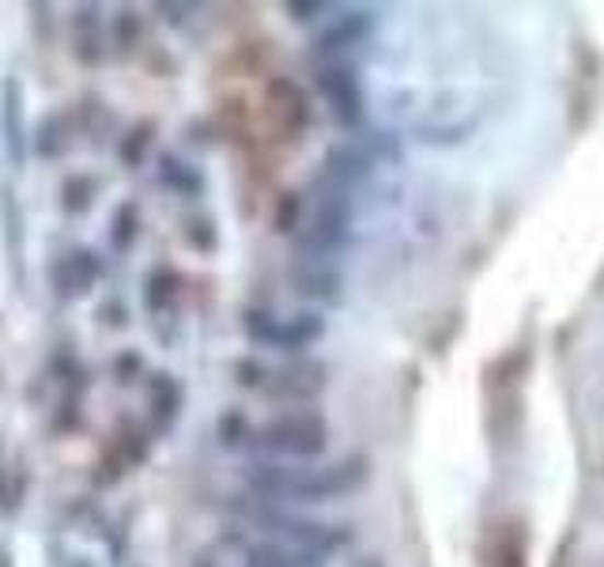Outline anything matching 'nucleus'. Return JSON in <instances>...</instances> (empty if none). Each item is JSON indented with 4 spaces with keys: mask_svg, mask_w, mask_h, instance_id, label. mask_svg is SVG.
<instances>
[{
    "mask_svg": "<svg viewBox=\"0 0 604 567\" xmlns=\"http://www.w3.org/2000/svg\"><path fill=\"white\" fill-rule=\"evenodd\" d=\"M249 496L272 499V504H325L356 491L367 481L363 458H344L337 465H306V462H254L242 470Z\"/></svg>",
    "mask_w": 604,
    "mask_h": 567,
    "instance_id": "1",
    "label": "nucleus"
},
{
    "mask_svg": "<svg viewBox=\"0 0 604 567\" xmlns=\"http://www.w3.org/2000/svg\"><path fill=\"white\" fill-rule=\"evenodd\" d=\"M226 511L239 514L249 526L272 533V537L291 541L295 548H306L314 556H329L344 548L351 541V533L344 526H325V522L310 519L302 511H291L288 504H272V499H257V496H231Z\"/></svg>",
    "mask_w": 604,
    "mask_h": 567,
    "instance_id": "2",
    "label": "nucleus"
},
{
    "mask_svg": "<svg viewBox=\"0 0 604 567\" xmlns=\"http://www.w3.org/2000/svg\"><path fill=\"white\" fill-rule=\"evenodd\" d=\"M249 450L265 458H288V462H314L329 447V424L314 408H291L272 420H265L262 428L249 431Z\"/></svg>",
    "mask_w": 604,
    "mask_h": 567,
    "instance_id": "3",
    "label": "nucleus"
},
{
    "mask_svg": "<svg viewBox=\"0 0 604 567\" xmlns=\"http://www.w3.org/2000/svg\"><path fill=\"white\" fill-rule=\"evenodd\" d=\"M351 235V201L348 189L322 182L314 197V212H310L306 228L295 235L299 262H333Z\"/></svg>",
    "mask_w": 604,
    "mask_h": 567,
    "instance_id": "4",
    "label": "nucleus"
},
{
    "mask_svg": "<svg viewBox=\"0 0 604 567\" xmlns=\"http://www.w3.org/2000/svg\"><path fill=\"white\" fill-rule=\"evenodd\" d=\"M317 91H322L325 106H329L333 121L344 125V129H356L363 121V88H359V77L351 65L344 61H329L317 69Z\"/></svg>",
    "mask_w": 604,
    "mask_h": 567,
    "instance_id": "5",
    "label": "nucleus"
},
{
    "mask_svg": "<svg viewBox=\"0 0 604 567\" xmlns=\"http://www.w3.org/2000/svg\"><path fill=\"white\" fill-rule=\"evenodd\" d=\"M325 374H329L325 363L299 356V360H288L265 374L262 394L272 397V402H314V397L325 394V382H329Z\"/></svg>",
    "mask_w": 604,
    "mask_h": 567,
    "instance_id": "6",
    "label": "nucleus"
},
{
    "mask_svg": "<svg viewBox=\"0 0 604 567\" xmlns=\"http://www.w3.org/2000/svg\"><path fill=\"white\" fill-rule=\"evenodd\" d=\"M223 545L234 548L246 567H322V556L306 553V548L280 545V541H254L242 530L223 533Z\"/></svg>",
    "mask_w": 604,
    "mask_h": 567,
    "instance_id": "7",
    "label": "nucleus"
},
{
    "mask_svg": "<svg viewBox=\"0 0 604 567\" xmlns=\"http://www.w3.org/2000/svg\"><path fill=\"white\" fill-rule=\"evenodd\" d=\"M291 288L310 303L333 306L344 299V277L333 262H295L291 265Z\"/></svg>",
    "mask_w": 604,
    "mask_h": 567,
    "instance_id": "8",
    "label": "nucleus"
},
{
    "mask_svg": "<svg viewBox=\"0 0 604 567\" xmlns=\"http://www.w3.org/2000/svg\"><path fill=\"white\" fill-rule=\"evenodd\" d=\"M103 277V262H98L95 250H76V254L61 257V262L54 265V288L61 291V296H83V291H91V284Z\"/></svg>",
    "mask_w": 604,
    "mask_h": 567,
    "instance_id": "9",
    "label": "nucleus"
},
{
    "mask_svg": "<svg viewBox=\"0 0 604 567\" xmlns=\"http://www.w3.org/2000/svg\"><path fill=\"white\" fill-rule=\"evenodd\" d=\"M322 337H325V319H322V314H317V311L291 314V319H283L280 352L291 356V360H299V356L306 352L310 345H317Z\"/></svg>",
    "mask_w": 604,
    "mask_h": 567,
    "instance_id": "10",
    "label": "nucleus"
},
{
    "mask_svg": "<svg viewBox=\"0 0 604 567\" xmlns=\"http://www.w3.org/2000/svg\"><path fill=\"white\" fill-rule=\"evenodd\" d=\"M72 46H76V57H80L83 65L103 61V20H98V8H91V4L76 8Z\"/></svg>",
    "mask_w": 604,
    "mask_h": 567,
    "instance_id": "11",
    "label": "nucleus"
},
{
    "mask_svg": "<svg viewBox=\"0 0 604 567\" xmlns=\"http://www.w3.org/2000/svg\"><path fill=\"white\" fill-rule=\"evenodd\" d=\"M367 31H371V15L367 12L340 15L333 27H325L322 35H317V54H340V49H348V46H359V42L367 38Z\"/></svg>",
    "mask_w": 604,
    "mask_h": 567,
    "instance_id": "12",
    "label": "nucleus"
},
{
    "mask_svg": "<svg viewBox=\"0 0 604 567\" xmlns=\"http://www.w3.org/2000/svg\"><path fill=\"white\" fill-rule=\"evenodd\" d=\"M151 408H155L159 431H166L182 413V386L174 374H151Z\"/></svg>",
    "mask_w": 604,
    "mask_h": 567,
    "instance_id": "13",
    "label": "nucleus"
},
{
    "mask_svg": "<svg viewBox=\"0 0 604 567\" xmlns=\"http://www.w3.org/2000/svg\"><path fill=\"white\" fill-rule=\"evenodd\" d=\"M242 333L249 337V345L280 352L283 319L280 314H272V311H262V306H249V311H242Z\"/></svg>",
    "mask_w": 604,
    "mask_h": 567,
    "instance_id": "14",
    "label": "nucleus"
},
{
    "mask_svg": "<svg viewBox=\"0 0 604 567\" xmlns=\"http://www.w3.org/2000/svg\"><path fill=\"white\" fill-rule=\"evenodd\" d=\"M159 182H163L166 189H174L178 197H186V201L205 194V178H200L189 163L174 160V155H159Z\"/></svg>",
    "mask_w": 604,
    "mask_h": 567,
    "instance_id": "15",
    "label": "nucleus"
},
{
    "mask_svg": "<svg viewBox=\"0 0 604 567\" xmlns=\"http://www.w3.org/2000/svg\"><path fill=\"white\" fill-rule=\"evenodd\" d=\"M178 291H182V277L174 269H155L148 277V311L151 314H163V311H171L174 306V299H178Z\"/></svg>",
    "mask_w": 604,
    "mask_h": 567,
    "instance_id": "16",
    "label": "nucleus"
},
{
    "mask_svg": "<svg viewBox=\"0 0 604 567\" xmlns=\"http://www.w3.org/2000/svg\"><path fill=\"white\" fill-rule=\"evenodd\" d=\"M4 125L12 132V152H15V163H23V99H20V83L8 80L4 83Z\"/></svg>",
    "mask_w": 604,
    "mask_h": 567,
    "instance_id": "17",
    "label": "nucleus"
},
{
    "mask_svg": "<svg viewBox=\"0 0 604 567\" xmlns=\"http://www.w3.org/2000/svg\"><path fill=\"white\" fill-rule=\"evenodd\" d=\"M91 197H95V178H88V174H72L61 186V205H65V212H72V216L88 212Z\"/></svg>",
    "mask_w": 604,
    "mask_h": 567,
    "instance_id": "18",
    "label": "nucleus"
},
{
    "mask_svg": "<svg viewBox=\"0 0 604 567\" xmlns=\"http://www.w3.org/2000/svg\"><path fill=\"white\" fill-rule=\"evenodd\" d=\"M137 231H140V216H137V205H121L114 216V228H111V243L114 250H129L137 243Z\"/></svg>",
    "mask_w": 604,
    "mask_h": 567,
    "instance_id": "19",
    "label": "nucleus"
},
{
    "mask_svg": "<svg viewBox=\"0 0 604 567\" xmlns=\"http://www.w3.org/2000/svg\"><path fill=\"white\" fill-rule=\"evenodd\" d=\"M249 431H254V424H249L246 416L239 413V408H234V413H226L223 420H220V439H223L226 450L246 447L249 443Z\"/></svg>",
    "mask_w": 604,
    "mask_h": 567,
    "instance_id": "20",
    "label": "nucleus"
},
{
    "mask_svg": "<svg viewBox=\"0 0 604 567\" xmlns=\"http://www.w3.org/2000/svg\"><path fill=\"white\" fill-rule=\"evenodd\" d=\"M234 374H239V386H246V390H262V386H265L268 367H265L262 360H239V363H234Z\"/></svg>",
    "mask_w": 604,
    "mask_h": 567,
    "instance_id": "21",
    "label": "nucleus"
},
{
    "mask_svg": "<svg viewBox=\"0 0 604 567\" xmlns=\"http://www.w3.org/2000/svg\"><path fill=\"white\" fill-rule=\"evenodd\" d=\"M137 38H140V20H137V12H121V15H117L114 42H117L121 49H132V46H137Z\"/></svg>",
    "mask_w": 604,
    "mask_h": 567,
    "instance_id": "22",
    "label": "nucleus"
},
{
    "mask_svg": "<svg viewBox=\"0 0 604 567\" xmlns=\"http://www.w3.org/2000/svg\"><path fill=\"white\" fill-rule=\"evenodd\" d=\"M57 125H61V118H46V121H42L38 155H46V160H54V155L61 152V140H57Z\"/></svg>",
    "mask_w": 604,
    "mask_h": 567,
    "instance_id": "23",
    "label": "nucleus"
},
{
    "mask_svg": "<svg viewBox=\"0 0 604 567\" xmlns=\"http://www.w3.org/2000/svg\"><path fill=\"white\" fill-rule=\"evenodd\" d=\"M144 152H148V129L132 132V144H121V160L129 166H137L140 160H144Z\"/></svg>",
    "mask_w": 604,
    "mask_h": 567,
    "instance_id": "24",
    "label": "nucleus"
},
{
    "mask_svg": "<svg viewBox=\"0 0 604 567\" xmlns=\"http://www.w3.org/2000/svg\"><path fill=\"white\" fill-rule=\"evenodd\" d=\"M114 371H117V379L121 382H129V374L144 371V360H140V352H121L117 356V363H114Z\"/></svg>",
    "mask_w": 604,
    "mask_h": 567,
    "instance_id": "25",
    "label": "nucleus"
},
{
    "mask_svg": "<svg viewBox=\"0 0 604 567\" xmlns=\"http://www.w3.org/2000/svg\"><path fill=\"white\" fill-rule=\"evenodd\" d=\"M186 239H193L200 250H212L216 246V235H212V223L208 220H197L193 223V231H186Z\"/></svg>",
    "mask_w": 604,
    "mask_h": 567,
    "instance_id": "26",
    "label": "nucleus"
},
{
    "mask_svg": "<svg viewBox=\"0 0 604 567\" xmlns=\"http://www.w3.org/2000/svg\"><path fill=\"white\" fill-rule=\"evenodd\" d=\"M295 216H299V201H295V197H288L280 212H276V228H280V231H295Z\"/></svg>",
    "mask_w": 604,
    "mask_h": 567,
    "instance_id": "27",
    "label": "nucleus"
},
{
    "mask_svg": "<svg viewBox=\"0 0 604 567\" xmlns=\"http://www.w3.org/2000/svg\"><path fill=\"white\" fill-rule=\"evenodd\" d=\"M288 12L306 23V20H317L322 12H329V4H288Z\"/></svg>",
    "mask_w": 604,
    "mask_h": 567,
    "instance_id": "28",
    "label": "nucleus"
},
{
    "mask_svg": "<svg viewBox=\"0 0 604 567\" xmlns=\"http://www.w3.org/2000/svg\"><path fill=\"white\" fill-rule=\"evenodd\" d=\"M197 567H220V564H212V560H197Z\"/></svg>",
    "mask_w": 604,
    "mask_h": 567,
    "instance_id": "29",
    "label": "nucleus"
},
{
    "mask_svg": "<svg viewBox=\"0 0 604 567\" xmlns=\"http://www.w3.org/2000/svg\"><path fill=\"white\" fill-rule=\"evenodd\" d=\"M359 567H382V564H378V560H363V564H359Z\"/></svg>",
    "mask_w": 604,
    "mask_h": 567,
    "instance_id": "30",
    "label": "nucleus"
},
{
    "mask_svg": "<svg viewBox=\"0 0 604 567\" xmlns=\"http://www.w3.org/2000/svg\"><path fill=\"white\" fill-rule=\"evenodd\" d=\"M72 567H88V564H83V560H76V564H72Z\"/></svg>",
    "mask_w": 604,
    "mask_h": 567,
    "instance_id": "31",
    "label": "nucleus"
}]
</instances>
